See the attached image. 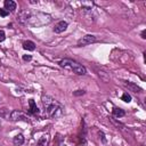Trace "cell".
<instances>
[{
    "label": "cell",
    "instance_id": "obj_3",
    "mask_svg": "<svg viewBox=\"0 0 146 146\" xmlns=\"http://www.w3.org/2000/svg\"><path fill=\"white\" fill-rule=\"evenodd\" d=\"M51 22V16L48 14H43V13H38L36 15H32L30 16L27 24L32 25V26H41V25H46L48 23Z\"/></svg>",
    "mask_w": 146,
    "mask_h": 146
},
{
    "label": "cell",
    "instance_id": "obj_18",
    "mask_svg": "<svg viewBox=\"0 0 146 146\" xmlns=\"http://www.w3.org/2000/svg\"><path fill=\"white\" fill-rule=\"evenodd\" d=\"M8 15H9V11L8 10H6L5 8H0V16L1 17H6Z\"/></svg>",
    "mask_w": 146,
    "mask_h": 146
},
{
    "label": "cell",
    "instance_id": "obj_17",
    "mask_svg": "<svg viewBox=\"0 0 146 146\" xmlns=\"http://www.w3.org/2000/svg\"><path fill=\"white\" fill-rule=\"evenodd\" d=\"M46 144H47V136H42L41 139L38 141V145L39 146H46Z\"/></svg>",
    "mask_w": 146,
    "mask_h": 146
},
{
    "label": "cell",
    "instance_id": "obj_22",
    "mask_svg": "<svg viewBox=\"0 0 146 146\" xmlns=\"http://www.w3.org/2000/svg\"><path fill=\"white\" fill-rule=\"evenodd\" d=\"M145 33H146V31L144 30V31L141 32V38H143V39H146V36H145Z\"/></svg>",
    "mask_w": 146,
    "mask_h": 146
},
{
    "label": "cell",
    "instance_id": "obj_15",
    "mask_svg": "<svg viewBox=\"0 0 146 146\" xmlns=\"http://www.w3.org/2000/svg\"><path fill=\"white\" fill-rule=\"evenodd\" d=\"M121 98H122V100L125 102V103H130V102H131V96H130L128 92H124Z\"/></svg>",
    "mask_w": 146,
    "mask_h": 146
},
{
    "label": "cell",
    "instance_id": "obj_23",
    "mask_svg": "<svg viewBox=\"0 0 146 146\" xmlns=\"http://www.w3.org/2000/svg\"><path fill=\"white\" fill-rule=\"evenodd\" d=\"M0 125H1V123H0Z\"/></svg>",
    "mask_w": 146,
    "mask_h": 146
},
{
    "label": "cell",
    "instance_id": "obj_2",
    "mask_svg": "<svg viewBox=\"0 0 146 146\" xmlns=\"http://www.w3.org/2000/svg\"><path fill=\"white\" fill-rule=\"evenodd\" d=\"M58 64L64 67V68H67V70H71L73 71L75 74H79V75H84L87 73V70L83 65L79 64L78 62H74L72 59H68V58H65V59H62L58 62Z\"/></svg>",
    "mask_w": 146,
    "mask_h": 146
},
{
    "label": "cell",
    "instance_id": "obj_1",
    "mask_svg": "<svg viewBox=\"0 0 146 146\" xmlns=\"http://www.w3.org/2000/svg\"><path fill=\"white\" fill-rule=\"evenodd\" d=\"M42 105L44 107V112L48 117L50 119H58L63 115V106L60 103H58L55 98L50 96H43L42 97Z\"/></svg>",
    "mask_w": 146,
    "mask_h": 146
},
{
    "label": "cell",
    "instance_id": "obj_11",
    "mask_svg": "<svg viewBox=\"0 0 146 146\" xmlns=\"http://www.w3.org/2000/svg\"><path fill=\"white\" fill-rule=\"evenodd\" d=\"M23 48H24L25 50H29V51H33V50L35 49V43H34L33 41H30V40H27V41H24V42H23Z\"/></svg>",
    "mask_w": 146,
    "mask_h": 146
},
{
    "label": "cell",
    "instance_id": "obj_4",
    "mask_svg": "<svg viewBox=\"0 0 146 146\" xmlns=\"http://www.w3.org/2000/svg\"><path fill=\"white\" fill-rule=\"evenodd\" d=\"M9 119L11 121H24V122H29L30 121L29 116L25 113L21 112V111H13L10 113V115H9Z\"/></svg>",
    "mask_w": 146,
    "mask_h": 146
},
{
    "label": "cell",
    "instance_id": "obj_14",
    "mask_svg": "<svg viewBox=\"0 0 146 146\" xmlns=\"http://www.w3.org/2000/svg\"><path fill=\"white\" fill-rule=\"evenodd\" d=\"M92 6H94V2H91V1H83L82 2V7H84L86 10H90L92 8Z\"/></svg>",
    "mask_w": 146,
    "mask_h": 146
},
{
    "label": "cell",
    "instance_id": "obj_7",
    "mask_svg": "<svg viewBox=\"0 0 146 146\" xmlns=\"http://www.w3.org/2000/svg\"><path fill=\"white\" fill-rule=\"evenodd\" d=\"M31 16V13L27 11V10H21L19 14H18V21L22 23V24H27V21Z\"/></svg>",
    "mask_w": 146,
    "mask_h": 146
},
{
    "label": "cell",
    "instance_id": "obj_8",
    "mask_svg": "<svg viewBox=\"0 0 146 146\" xmlns=\"http://www.w3.org/2000/svg\"><path fill=\"white\" fill-rule=\"evenodd\" d=\"M29 106H30V113L31 114H38L39 113V108H38V106H36V104H35V102H34V99H29Z\"/></svg>",
    "mask_w": 146,
    "mask_h": 146
},
{
    "label": "cell",
    "instance_id": "obj_10",
    "mask_svg": "<svg viewBox=\"0 0 146 146\" xmlns=\"http://www.w3.org/2000/svg\"><path fill=\"white\" fill-rule=\"evenodd\" d=\"M3 5H5V9L8 10V11H13V10L16 9V3L13 0H6L3 2Z\"/></svg>",
    "mask_w": 146,
    "mask_h": 146
},
{
    "label": "cell",
    "instance_id": "obj_21",
    "mask_svg": "<svg viewBox=\"0 0 146 146\" xmlns=\"http://www.w3.org/2000/svg\"><path fill=\"white\" fill-rule=\"evenodd\" d=\"M31 59H32V56H31V55H23V60L29 62V60H31Z\"/></svg>",
    "mask_w": 146,
    "mask_h": 146
},
{
    "label": "cell",
    "instance_id": "obj_19",
    "mask_svg": "<svg viewBox=\"0 0 146 146\" xmlns=\"http://www.w3.org/2000/svg\"><path fill=\"white\" fill-rule=\"evenodd\" d=\"M86 94V91L84 90H76V91H74L73 92V95L74 96H81V95H84Z\"/></svg>",
    "mask_w": 146,
    "mask_h": 146
},
{
    "label": "cell",
    "instance_id": "obj_20",
    "mask_svg": "<svg viewBox=\"0 0 146 146\" xmlns=\"http://www.w3.org/2000/svg\"><path fill=\"white\" fill-rule=\"evenodd\" d=\"M5 39H6V34H5V31H3V30H0V42H2Z\"/></svg>",
    "mask_w": 146,
    "mask_h": 146
},
{
    "label": "cell",
    "instance_id": "obj_16",
    "mask_svg": "<svg viewBox=\"0 0 146 146\" xmlns=\"http://www.w3.org/2000/svg\"><path fill=\"white\" fill-rule=\"evenodd\" d=\"M110 120H111V122H112L113 124H115V125H116L117 128H119V127H121L120 129H123V128H124V124H122L121 122H117V121H116V120H115L114 117H110Z\"/></svg>",
    "mask_w": 146,
    "mask_h": 146
},
{
    "label": "cell",
    "instance_id": "obj_13",
    "mask_svg": "<svg viewBox=\"0 0 146 146\" xmlns=\"http://www.w3.org/2000/svg\"><path fill=\"white\" fill-rule=\"evenodd\" d=\"M112 112H113V115L116 116V117H121V116L125 115V112L122 108H120V107H113Z\"/></svg>",
    "mask_w": 146,
    "mask_h": 146
},
{
    "label": "cell",
    "instance_id": "obj_5",
    "mask_svg": "<svg viewBox=\"0 0 146 146\" xmlns=\"http://www.w3.org/2000/svg\"><path fill=\"white\" fill-rule=\"evenodd\" d=\"M97 41V38L95 35H91V34H87L84 36H82L79 41H78V46L82 47V46H87V44H91L94 42Z\"/></svg>",
    "mask_w": 146,
    "mask_h": 146
},
{
    "label": "cell",
    "instance_id": "obj_6",
    "mask_svg": "<svg viewBox=\"0 0 146 146\" xmlns=\"http://www.w3.org/2000/svg\"><path fill=\"white\" fill-rule=\"evenodd\" d=\"M67 26H68V23H67V22H65V21H59V22L55 25L54 32H55V33H62V32H64V31L67 29Z\"/></svg>",
    "mask_w": 146,
    "mask_h": 146
},
{
    "label": "cell",
    "instance_id": "obj_9",
    "mask_svg": "<svg viewBox=\"0 0 146 146\" xmlns=\"http://www.w3.org/2000/svg\"><path fill=\"white\" fill-rule=\"evenodd\" d=\"M13 143L15 146H22L24 144V136L22 133H18L16 135L14 138H13Z\"/></svg>",
    "mask_w": 146,
    "mask_h": 146
},
{
    "label": "cell",
    "instance_id": "obj_12",
    "mask_svg": "<svg viewBox=\"0 0 146 146\" xmlns=\"http://www.w3.org/2000/svg\"><path fill=\"white\" fill-rule=\"evenodd\" d=\"M124 86L128 89H130L131 91H133V92H140L141 91V89L138 86H136L135 83H132V82H124Z\"/></svg>",
    "mask_w": 146,
    "mask_h": 146
}]
</instances>
